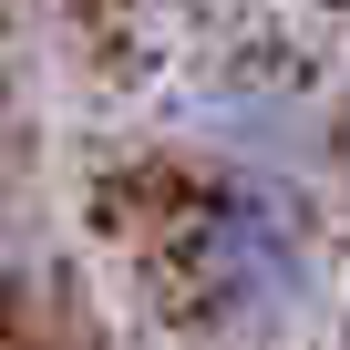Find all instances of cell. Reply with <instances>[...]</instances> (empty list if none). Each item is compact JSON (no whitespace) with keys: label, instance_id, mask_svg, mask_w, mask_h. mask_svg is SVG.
Listing matches in <instances>:
<instances>
[{"label":"cell","instance_id":"cell-1","mask_svg":"<svg viewBox=\"0 0 350 350\" xmlns=\"http://www.w3.org/2000/svg\"><path fill=\"white\" fill-rule=\"evenodd\" d=\"M217 288H227V299H288V288H299V237H288L278 206L237 196V206L217 217Z\"/></svg>","mask_w":350,"mask_h":350}]
</instances>
